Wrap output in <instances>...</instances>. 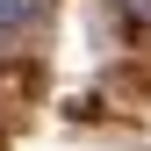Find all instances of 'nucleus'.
<instances>
[{
  "label": "nucleus",
  "instance_id": "1",
  "mask_svg": "<svg viewBox=\"0 0 151 151\" xmlns=\"http://www.w3.org/2000/svg\"><path fill=\"white\" fill-rule=\"evenodd\" d=\"M36 14H43V0H0V36H14V29H29Z\"/></svg>",
  "mask_w": 151,
  "mask_h": 151
},
{
  "label": "nucleus",
  "instance_id": "2",
  "mask_svg": "<svg viewBox=\"0 0 151 151\" xmlns=\"http://www.w3.org/2000/svg\"><path fill=\"white\" fill-rule=\"evenodd\" d=\"M129 7H137V14H151V0H129Z\"/></svg>",
  "mask_w": 151,
  "mask_h": 151
}]
</instances>
